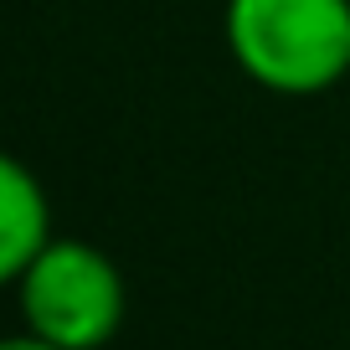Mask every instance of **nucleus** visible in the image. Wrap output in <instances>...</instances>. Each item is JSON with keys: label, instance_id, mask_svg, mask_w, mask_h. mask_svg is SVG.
<instances>
[{"label": "nucleus", "instance_id": "obj_1", "mask_svg": "<svg viewBox=\"0 0 350 350\" xmlns=\"http://www.w3.org/2000/svg\"><path fill=\"white\" fill-rule=\"evenodd\" d=\"M221 36L242 77L278 98H314L350 77V0H227Z\"/></svg>", "mask_w": 350, "mask_h": 350}, {"label": "nucleus", "instance_id": "obj_2", "mask_svg": "<svg viewBox=\"0 0 350 350\" xmlns=\"http://www.w3.org/2000/svg\"><path fill=\"white\" fill-rule=\"evenodd\" d=\"M21 329L62 350H103L124 325V273L103 247L83 237H52L16 278Z\"/></svg>", "mask_w": 350, "mask_h": 350}, {"label": "nucleus", "instance_id": "obj_3", "mask_svg": "<svg viewBox=\"0 0 350 350\" xmlns=\"http://www.w3.org/2000/svg\"><path fill=\"white\" fill-rule=\"evenodd\" d=\"M52 237V201L42 175L21 154L0 150V288H16V278Z\"/></svg>", "mask_w": 350, "mask_h": 350}, {"label": "nucleus", "instance_id": "obj_4", "mask_svg": "<svg viewBox=\"0 0 350 350\" xmlns=\"http://www.w3.org/2000/svg\"><path fill=\"white\" fill-rule=\"evenodd\" d=\"M0 350H62V345H52V340L31 335V329H16V335H0Z\"/></svg>", "mask_w": 350, "mask_h": 350}]
</instances>
